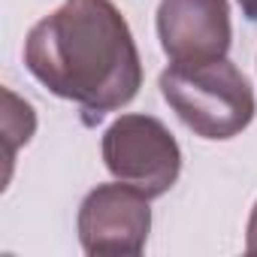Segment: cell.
<instances>
[{"label": "cell", "mask_w": 257, "mask_h": 257, "mask_svg": "<svg viewBox=\"0 0 257 257\" xmlns=\"http://www.w3.org/2000/svg\"><path fill=\"white\" fill-rule=\"evenodd\" d=\"M158 31L173 61L224 58L230 46V19L224 0H164Z\"/></svg>", "instance_id": "obj_5"}, {"label": "cell", "mask_w": 257, "mask_h": 257, "mask_svg": "<svg viewBox=\"0 0 257 257\" xmlns=\"http://www.w3.org/2000/svg\"><path fill=\"white\" fill-rule=\"evenodd\" d=\"M161 91L176 115L206 140H230L254 115V94L245 76L224 58L173 61Z\"/></svg>", "instance_id": "obj_2"}, {"label": "cell", "mask_w": 257, "mask_h": 257, "mask_svg": "<svg viewBox=\"0 0 257 257\" xmlns=\"http://www.w3.org/2000/svg\"><path fill=\"white\" fill-rule=\"evenodd\" d=\"M248 251H257V206H254V215L248 224Z\"/></svg>", "instance_id": "obj_6"}, {"label": "cell", "mask_w": 257, "mask_h": 257, "mask_svg": "<svg viewBox=\"0 0 257 257\" xmlns=\"http://www.w3.org/2000/svg\"><path fill=\"white\" fill-rule=\"evenodd\" d=\"M149 227V197L124 182L97 188L79 212L82 248L88 254H140Z\"/></svg>", "instance_id": "obj_4"}, {"label": "cell", "mask_w": 257, "mask_h": 257, "mask_svg": "<svg viewBox=\"0 0 257 257\" xmlns=\"http://www.w3.org/2000/svg\"><path fill=\"white\" fill-rule=\"evenodd\" d=\"M25 61L49 91L97 115L131 103L143 82L134 37L109 0H67L31 31Z\"/></svg>", "instance_id": "obj_1"}, {"label": "cell", "mask_w": 257, "mask_h": 257, "mask_svg": "<svg viewBox=\"0 0 257 257\" xmlns=\"http://www.w3.org/2000/svg\"><path fill=\"white\" fill-rule=\"evenodd\" d=\"M239 7L251 22H257V0H239Z\"/></svg>", "instance_id": "obj_7"}, {"label": "cell", "mask_w": 257, "mask_h": 257, "mask_svg": "<svg viewBox=\"0 0 257 257\" xmlns=\"http://www.w3.org/2000/svg\"><path fill=\"white\" fill-rule=\"evenodd\" d=\"M103 158L115 179L143 191L149 200L173 188L179 176V146L167 127L146 115L118 118L103 140Z\"/></svg>", "instance_id": "obj_3"}]
</instances>
